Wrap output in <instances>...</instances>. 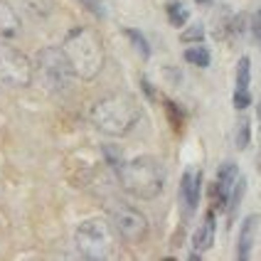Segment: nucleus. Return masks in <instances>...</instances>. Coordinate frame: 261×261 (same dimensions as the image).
Segmentation results:
<instances>
[{
	"label": "nucleus",
	"instance_id": "nucleus-1",
	"mask_svg": "<svg viewBox=\"0 0 261 261\" xmlns=\"http://www.w3.org/2000/svg\"><path fill=\"white\" fill-rule=\"evenodd\" d=\"M141 116H143V109H141L138 99L133 94H126V91L103 96L89 111L91 126L106 133V136H114V138L130 133L133 126L141 121Z\"/></svg>",
	"mask_w": 261,
	"mask_h": 261
},
{
	"label": "nucleus",
	"instance_id": "nucleus-2",
	"mask_svg": "<svg viewBox=\"0 0 261 261\" xmlns=\"http://www.w3.org/2000/svg\"><path fill=\"white\" fill-rule=\"evenodd\" d=\"M62 52L69 59L74 76H79L84 82L99 76V72L103 69V62H106V49H103L101 35L94 28H84V25L72 28L67 32Z\"/></svg>",
	"mask_w": 261,
	"mask_h": 261
},
{
	"label": "nucleus",
	"instance_id": "nucleus-3",
	"mask_svg": "<svg viewBox=\"0 0 261 261\" xmlns=\"http://www.w3.org/2000/svg\"><path fill=\"white\" fill-rule=\"evenodd\" d=\"M114 170L118 175L121 188L138 200H155L165 188V168L153 155L121 160Z\"/></svg>",
	"mask_w": 261,
	"mask_h": 261
},
{
	"label": "nucleus",
	"instance_id": "nucleus-4",
	"mask_svg": "<svg viewBox=\"0 0 261 261\" xmlns=\"http://www.w3.org/2000/svg\"><path fill=\"white\" fill-rule=\"evenodd\" d=\"M74 244L79 249V254L84 259L91 261H103L114 256V247H116V237H114V227L111 222L101 217L84 219L76 232H74Z\"/></svg>",
	"mask_w": 261,
	"mask_h": 261
},
{
	"label": "nucleus",
	"instance_id": "nucleus-5",
	"mask_svg": "<svg viewBox=\"0 0 261 261\" xmlns=\"http://www.w3.org/2000/svg\"><path fill=\"white\" fill-rule=\"evenodd\" d=\"M44 89L49 91H64L72 84V67L69 59L62 52V47H42L35 57V67H32Z\"/></svg>",
	"mask_w": 261,
	"mask_h": 261
},
{
	"label": "nucleus",
	"instance_id": "nucleus-6",
	"mask_svg": "<svg viewBox=\"0 0 261 261\" xmlns=\"http://www.w3.org/2000/svg\"><path fill=\"white\" fill-rule=\"evenodd\" d=\"M109 217H111L114 232H118V237L128 244H141L148 237V219L141 210H136L130 204L114 202L109 210Z\"/></svg>",
	"mask_w": 261,
	"mask_h": 261
},
{
	"label": "nucleus",
	"instance_id": "nucleus-7",
	"mask_svg": "<svg viewBox=\"0 0 261 261\" xmlns=\"http://www.w3.org/2000/svg\"><path fill=\"white\" fill-rule=\"evenodd\" d=\"M35 76L32 62L13 47H0V82L8 87H30Z\"/></svg>",
	"mask_w": 261,
	"mask_h": 261
},
{
	"label": "nucleus",
	"instance_id": "nucleus-8",
	"mask_svg": "<svg viewBox=\"0 0 261 261\" xmlns=\"http://www.w3.org/2000/svg\"><path fill=\"white\" fill-rule=\"evenodd\" d=\"M200 197H202V173L197 168H190L180 177V207H182L185 219H190L197 212Z\"/></svg>",
	"mask_w": 261,
	"mask_h": 261
},
{
	"label": "nucleus",
	"instance_id": "nucleus-9",
	"mask_svg": "<svg viewBox=\"0 0 261 261\" xmlns=\"http://www.w3.org/2000/svg\"><path fill=\"white\" fill-rule=\"evenodd\" d=\"M239 175H242L239 173V165H237L234 160H224V163L219 165L215 185H212V202H215V210H224V204L229 200V195H232Z\"/></svg>",
	"mask_w": 261,
	"mask_h": 261
},
{
	"label": "nucleus",
	"instance_id": "nucleus-10",
	"mask_svg": "<svg viewBox=\"0 0 261 261\" xmlns=\"http://www.w3.org/2000/svg\"><path fill=\"white\" fill-rule=\"evenodd\" d=\"M232 103L237 111H247L251 106V57H247V55L237 62Z\"/></svg>",
	"mask_w": 261,
	"mask_h": 261
},
{
	"label": "nucleus",
	"instance_id": "nucleus-11",
	"mask_svg": "<svg viewBox=\"0 0 261 261\" xmlns=\"http://www.w3.org/2000/svg\"><path fill=\"white\" fill-rule=\"evenodd\" d=\"M261 227V217L259 215H249L242 222V229H239V239H237V259L247 261L251 256V249H254V242H256V234H259Z\"/></svg>",
	"mask_w": 261,
	"mask_h": 261
},
{
	"label": "nucleus",
	"instance_id": "nucleus-12",
	"mask_svg": "<svg viewBox=\"0 0 261 261\" xmlns=\"http://www.w3.org/2000/svg\"><path fill=\"white\" fill-rule=\"evenodd\" d=\"M215 234H217V219H215V207L207 212L204 222L197 227V232L192 234V249L197 254H204L207 249H212L215 244Z\"/></svg>",
	"mask_w": 261,
	"mask_h": 261
},
{
	"label": "nucleus",
	"instance_id": "nucleus-13",
	"mask_svg": "<svg viewBox=\"0 0 261 261\" xmlns=\"http://www.w3.org/2000/svg\"><path fill=\"white\" fill-rule=\"evenodd\" d=\"M20 32V17L8 0H0V37L13 40Z\"/></svg>",
	"mask_w": 261,
	"mask_h": 261
},
{
	"label": "nucleus",
	"instance_id": "nucleus-14",
	"mask_svg": "<svg viewBox=\"0 0 261 261\" xmlns=\"http://www.w3.org/2000/svg\"><path fill=\"white\" fill-rule=\"evenodd\" d=\"M165 15H168V20H170L173 28H185V22L190 20L188 5L180 3V0H168L165 3Z\"/></svg>",
	"mask_w": 261,
	"mask_h": 261
},
{
	"label": "nucleus",
	"instance_id": "nucleus-15",
	"mask_svg": "<svg viewBox=\"0 0 261 261\" xmlns=\"http://www.w3.org/2000/svg\"><path fill=\"white\" fill-rule=\"evenodd\" d=\"M182 57H185V62H188V64H192V67H200V69L210 67V62H212V55H210V49H207L202 42H197L195 47H188Z\"/></svg>",
	"mask_w": 261,
	"mask_h": 261
},
{
	"label": "nucleus",
	"instance_id": "nucleus-16",
	"mask_svg": "<svg viewBox=\"0 0 261 261\" xmlns=\"http://www.w3.org/2000/svg\"><path fill=\"white\" fill-rule=\"evenodd\" d=\"M239 114H244V111H239ZM249 143H251V123H249V116L244 114V116L237 121V133H234V145L239 148V150H244V148H249Z\"/></svg>",
	"mask_w": 261,
	"mask_h": 261
},
{
	"label": "nucleus",
	"instance_id": "nucleus-17",
	"mask_svg": "<svg viewBox=\"0 0 261 261\" xmlns=\"http://www.w3.org/2000/svg\"><path fill=\"white\" fill-rule=\"evenodd\" d=\"M123 35L130 40V44L136 47V52H138L141 57H143V59L150 57V44H148V40H145L143 32H138V30H133V28H126V30H123Z\"/></svg>",
	"mask_w": 261,
	"mask_h": 261
},
{
	"label": "nucleus",
	"instance_id": "nucleus-18",
	"mask_svg": "<svg viewBox=\"0 0 261 261\" xmlns=\"http://www.w3.org/2000/svg\"><path fill=\"white\" fill-rule=\"evenodd\" d=\"M244 192H247V180L239 175V180H237V185H234L232 195H229V200H227V204H224V210H229V217L237 212V207H239V202H242Z\"/></svg>",
	"mask_w": 261,
	"mask_h": 261
},
{
	"label": "nucleus",
	"instance_id": "nucleus-19",
	"mask_svg": "<svg viewBox=\"0 0 261 261\" xmlns=\"http://www.w3.org/2000/svg\"><path fill=\"white\" fill-rule=\"evenodd\" d=\"M165 114L170 116V123H173V128L180 133V130H182V123H185V111H180L175 101L165 99Z\"/></svg>",
	"mask_w": 261,
	"mask_h": 261
},
{
	"label": "nucleus",
	"instance_id": "nucleus-20",
	"mask_svg": "<svg viewBox=\"0 0 261 261\" xmlns=\"http://www.w3.org/2000/svg\"><path fill=\"white\" fill-rule=\"evenodd\" d=\"M180 42H204V28L202 25H190L185 32H180Z\"/></svg>",
	"mask_w": 261,
	"mask_h": 261
},
{
	"label": "nucleus",
	"instance_id": "nucleus-21",
	"mask_svg": "<svg viewBox=\"0 0 261 261\" xmlns=\"http://www.w3.org/2000/svg\"><path fill=\"white\" fill-rule=\"evenodd\" d=\"M251 37L256 44H261V8L251 15Z\"/></svg>",
	"mask_w": 261,
	"mask_h": 261
},
{
	"label": "nucleus",
	"instance_id": "nucleus-22",
	"mask_svg": "<svg viewBox=\"0 0 261 261\" xmlns=\"http://www.w3.org/2000/svg\"><path fill=\"white\" fill-rule=\"evenodd\" d=\"M84 8H87L89 13H94L96 17H103V5H101V0H79Z\"/></svg>",
	"mask_w": 261,
	"mask_h": 261
},
{
	"label": "nucleus",
	"instance_id": "nucleus-23",
	"mask_svg": "<svg viewBox=\"0 0 261 261\" xmlns=\"http://www.w3.org/2000/svg\"><path fill=\"white\" fill-rule=\"evenodd\" d=\"M195 3H197V5H202V8H210L215 0H195Z\"/></svg>",
	"mask_w": 261,
	"mask_h": 261
},
{
	"label": "nucleus",
	"instance_id": "nucleus-24",
	"mask_svg": "<svg viewBox=\"0 0 261 261\" xmlns=\"http://www.w3.org/2000/svg\"><path fill=\"white\" fill-rule=\"evenodd\" d=\"M256 118H259V123H261V101H259V109H256Z\"/></svg>",
	"mask_w": 261,
	"mask_h": 261
},
{
	"label": "nucleus",
	"instance_id": "nucleus-25",
	"mask_svg": "<svg viewBox=\"0 0 261 261\" xmlns=\"http://www.w3.org/2000/svg\"><path fill=\"white\" fill-rule=\"evenodd\" d=\"M256 165H259V173H261V153H259V158H256Z\"/></svg>",
	"mask_w": 261,
	"mask_h": 261
}]
</instances>
